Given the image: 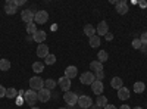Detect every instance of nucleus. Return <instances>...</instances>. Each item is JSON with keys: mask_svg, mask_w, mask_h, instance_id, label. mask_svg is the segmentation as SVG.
<instances>
[{"mask_svg": "<svg viewBox=\"0 0 147 109\" xmlns=\"http://www.w3.org/2000/svg\"><path fill=\"white\" fill-rule=\"evenodd\" d=\"M30 89L38 93L41 89H44V80H41L40 77H32L30 80Z\"/></svg>", "mask_w": 147, "mask_h": 109, "instance_id": "1", "label": "nucleus"}, {"mask_svg": "<svg viewBox=\"0 0 147 109\" xmlns=\"http://www.w3.org/2000/svg\"><path fill=\"white\" fill-rule=\"evenodd\" d=\"M24 99H25V102H27L30 106H34V105H35V102L38 100V93L30 89L28 91L24 93Z\"/></svg>", "mask_w": 147, "mask_h": 109, "instance_id": "2", "label": "nucleus"}, {"mask_svg": "<svg viewBox=\"0 0 147 109\" xmlns=\"http://www.w3.org/2000/svg\"><path fill=\"white\" fill-rule=\"evenodd\" d=\"M78 105L81 109H90L93 106V99L90 96H80L78 97Z\"/></svg>", "mask_w": 147, "mask_h": 109, "instance_id": "3", "label": "nucleus"}, {"mask_svg": "<svg viewBox=\"0 0 147 109\" xmlns=\"http://www.w3.org/2000/svg\"><path fill=\"white\" fill-rule=\"evenodd\" d=\"M63 100L66 102V105L74 106V105H77V103H78V96H77L75 93H72V91H65V94H63Z\"/></svg>", "mask_w": 147, "mask_h": 109, "instance_id": "4", "label": "nucleus"}, {"mask_svg": "<svg viewBox=\"0 0 147 109\" xmlns=\"http://www.w3.org/2000/svg\"><path fill=\"white\" fill-rule=\"evenodd\" d=\"M80 81L82 84H85V86H91V84L96 81V77L93 72H84V74L80 77Z\"/></svg>", "mask_w": 147, "mask_h": 109, "instance_id": "5", "label": "nucleus"}, {"mask_svg": "<svg viewBox=\"0 0 147 109\" xmlns=\"http://www.w3.org/2000/svg\"><path fill=\"white\" fill-rule=\"evenodd\" d=\"M49 19V14L46 10H38L35 12V16H34V22L35 24H46Z\"/></svg>", "mask_w": 147, "mask_h": 109, "instance_id": "6", "label": "nucleus"}, {"mask_svg": "<svg viewBox=\"0 0 147 109\" xmlns=\"http://www.w3.org/2000/svg\"><path fill=\"white\" fill-rule=\"evenodd\" d=\"M34 16H35V14H34L32 10H30V9H24V10L21 12V18H22V21H24V22H27V24L34 22Z\"/></svg>", "mask_w": 147, "mask_h": 109, "instance_id": "7", "label": "nucleus"}, {"mask_svg": "<svg viewBox=\"0 0 147 109\" xmlns=\"http://www.w3.org/2000/svg\"><path fill=\"white\" fill-rule=\"evenodd\" d=\"M18 9V3L15 2V0H7V2L5 3V12L7 15H13L15 12Z\"/></svg>", "mask_w": 147, "mask_h": 109, "instance_id": "8", "label": "nucleus"}, {"mask_svg": "<svg viewBox=\"0 0 147 109\" xmlns=\"http://www.w3.org/2000/svg\"><path fill=\"white\" fill-rule=\"evenodd\" d=\"M57 84L60 86V89H62L63 91H69V89H71V80H69V78H66L65 75L59 78Z\"/></svg>", "mask_w": 147, "mask_h": 109, "instance_id": "9", "label": "nucleus"}, {"mask_svg": "<svg viewBox=\"0 0 147 109\" xmlns=\"http://www.w3.org/2000/svg\"><path fill=\"white\" fill-rule=\"evenodd\" d=\"M116 12L119 15H125L127 12H128V5H127V2L125 0H121V2H116Z\"/></svg>", "mask_w": 147, "mask_h": 109, "instance_id": "10", "label": "nucleus"}, {"mask_svg": "<svg viewBox=\"0 0 147 109\" xmlns=\"http://www.w3.org/2000/svg\"><path fill=\"white\" fill-rule=\"evenodd\" d=\"M103 83L102 81H99V80H96L93 84H91V90H93V93L94 94H97V96H100L102 93H103Z\"/></svg>", "mask_w": 147, "mask_h": 109, "instance_id": "11", "label": "nucleus"}, {"mask_svg": "<svg viewBox=\"0 0 147 109\" xmlns=\"http://www.w3.org/2000/svg\"><path fill=\"white\" fill-rule=\"evenodd\" d=\"M38 100H40V102H43V103H46V102L50 100V90H47V89H41V90L38 91Z\"/></svg>", "mask_w": 147, "mask_h": 109, "instance_id": "12", "label": "nucleus"}, {"mask_svg": "<svg viewBox=\"0 0 147 109\" xmlns=\"http://www.w3.org/2000/svg\"><path fill=\"white\" fill-rule=\"evenodd\" d=\"M47 55H49V46L44 44V43L38 44V47H37V56L38 58H46Z\"/></svg>", "mask_w": 147, "mask_h": 109, "instance_id": "13", "label": "nucleus"}, {"mask_svg": "<svg viewBox=\"0 0 147 109\" xmlns=\"http://www.w3.org/2000/svg\"><path fill=\"white\" fill-rule=\"evenodd\" d=\"M77 75H78V69H77V66H68V68L65 69V77H66V78L74 80Z\"/></svg>", "mask_w": 147, "mask_h": 109, "instance_id": "14", "label": "nucleus"}, {"mask_svg": "<svg viewBox=\"0 0 147 109\" xmlns=\"http://www.w3.org/2000/svg\"><path fill=\"white\" fill-rule=\"evenodd\" d=\"M46 37H47V34H46V31L40 30V31H37V32H35V34L32 35V40L41 44V43H43V41L46 40Z\"/></svg>", "mask_w": 147, "mask_h": 109, "instance_id": "15", "label": "nucleus"}, {"mask_svg": "<svg viewBox=\"0 0 147 109\" xmlns=\"http://www.w3.org/2000/svg\"><path fill=\"white\" fill-rule=\"evenodd\" d=\"M90 69L93 71V74H97V72H102L103 71V64L99 62V60H93L90 64Z\"/></svg>", "mask_w": 147, "mask_h": 109, "instance_id": "16", "label": "nucleus"}, {"mask_svg": "<svg viewBox=\"0 0 147 109\" xmlns=\"http://www.w3.org/2000/svg\"><path fill=\"white\" fill-rule=\"evenodd\" d=\"M109 32V28H107V24L105 21H102L99 25H97V34H99V37L100 35H106Z\"/></svg>", "mask_w": 147, "mask_h": 109, "instance_id": "17", "label": "nucleus"}, {"mask_svg": "<svg viewBox=\"0 0 147 109\" xmlns=\"http://www.w3.org/2000/svg\"><path fill=\"white\" fill-rule=\"evenodd\" d=\"M118 97H119L121 100L129 99V90H128L127 87H121V89L118 90Z\"/></svg>", "mask_w": 147, "mask_h": 109, "instance_id": "18", "label": "nucleus"}, {"mask_svg": "<svg viewBox=\"0 0 147 109\" xmlns=\"http://www.w3.org/2000/svg\"><path fill=\"white\" fill-rule=\"evenodd\" d=\"M84 34L87 35V37H93V35H96V28L91 25V24H87V25L84 27Z\"/></svg>", "mask_w": 147, "mask_h": 109, "instance_id": "19", "label": "nucleus"}, {"mask_svg": "<svg viewBox=\"0 0 147 109\" xmlns=\"http://www.w3.org/2000/svg\"><path fill=\"white\" fill-rule=\"evenodd\" d=\"M110 86H112L113 89H116V90H119L121 87H124V86H122V80L119 77H113L112 81H110Z\"/></svg>", "mask_w": 147, "mask_h": 109, "instance_id": "20", "label": "nucleus"}, {"mask_svg": "<svg viewBox=\"0 0 147 109\" xmlns=\"http://www.w3.org/2000/svg\"><path fill=\"white\" fill-rule=\"evenodd\" d=\"M96 105L99 106V108H105V106H107L109 103H107V99L105 97V96H97V99H96Z\"/></svg>", "mask_w": 147, "mask_h": 109, "instance_id": "21", "label": "nucleus"}, {"mask_svg": "<svg viewBox=\"0 0 147 109\" xmlns=\"http://www.w3.org/2000/svg\"><path fill=\"white\" fill-rule=\"evenodd\" d=\"M144 89H146V86H144V83H143V81H137V83H134L132 90L136 91V93H143V91H144Z\"/></svg>", "mask_w": 147, "mask_h": 109, "instance_id": "22", "label": "nucleus"}, {"mask_svg": "<svg viewBox=\"0 0 147 109\" xmlns=\"http://www.w3.org/2000/svg\"><path fill=\"white\" fill-rule=\"evenodd\" d=\"M37 31H38V30H37V24H35V22L27 24V32H28L30 35H34Z\"/></svg>", "mask_w": 147, "mask_h": 109, "instance_id": "23", "label": "nucleus"}, {"mask_svg": "<svg viewBox=\"0 0 147 109\" xmlns=\"http://www.w3.org/2000/svg\"><path fill=\"white\" fill-rule=\"evenodd\" d=\"M32 71L37 72V74L43 72V71H44V64H41V62H34V64H32Z\"/></svg>", "mask_w": 147, "mask_h": 109, "instance_id": "24", "label": "nucleus"}, {"mask_svg": "<svg viewBox=\"0 0 147 109\" xmlns=\"http://www.w3.org/2000/svg\"><path fill=\"white\" fill-rule=\"evenodd\" d=\"M10 69V62L7 59H0V71H9Z\"/></svg>", "mask_w": 147, "mask_h": 109, "instance_id": "25", "label": "nucleus"}, {"mask_svg": "<svg viewBox=\"0 0 147 109\" xmlns=\"http://www.w3.org/2000/svg\"><path fill=\"white\" fill-rule=\"evenodd\" d=\"M56 81L55 80H52V78H49V80H46L44 81V89H47V90H52V89H55L56 87Z\"/></svg>", "mask_w": 147, "mask_h": 109, "instance_id": "26", "label": "nucleus"}, {"mask_svg": "<svg viewBox=\"0 0 147 109\" xmlns=\"http://www.w3.org/2000/svg\"><path fill=\"white\" fill-rule=\"evenodd\" d=\"M6 97H9V99H15V97H18V91H16L13 87L6 89Z\"/></svg>", "mask_w": 147, "mask_h": 109, "instance_id": "27", "label": "nucleus"}, {"mask_svg": "<svg viewBox=\"0 0 147 109\" xmlns=\"http://www.w3.org/2000/svg\"><path fill=\"white\" fill-rule=\"evenodd\" d=\"M97 59H99V62H106V60L109 59V55H107V52L106 50H100L99 52V55H97Z\"/></svg>", "mask_w": 147, "mask_h": 109, "instance_id": "28", "label": "nucleus"}, {"mask_svg": "<svg viewBox=\"0 0 147 109\" xmlns=\"http://www.w3.org/2000/svg\"><path fill=\"white\" fill-rule=\"evenodd\" d=\"M90 46L91 47H99L100 46V37L99 35H93V37L90 39Z\"/></svg>", "mask_w": 147, "mask_h": 109, "instance_id": "29", "label": "nucleus"}, {"mask_svg": "<svg viewBox=\"0 0 147 109\" xmlns=\"http://www.w3.org/2000/svg\"><path fill=\"white\" fill-rule=\"evenodd\" d=\"M55 62H56V56H55V55H52V53H49V55L46 56L44 64H46V65H53Z\"/></svg>", "mask_w": 147, "mask_h": 109, "instance_id": "30", "label": "nucleus"}, {"mask_svg": "<svg viewBox=\"0 0 147 109\" xmlns=\"http://www.w3.org/2000/svg\"><path fill=\"white\" fill-rule=\"evenodd\" d=\"M141 46H143V43H141L140 39H134L132 40V47L134 49H141Z\"/></svg>", "mask_w": 147, "mask_h": 109, "instance_id": "31", "label": "nucleus"}, {"mask_svg": "<svg viewBox=\"0 0 147 109\" xmlns=\"http://www.w3.org/2000/svg\"><path fill=\"white\" fill-rule=\"evenodd\" d=\"M94 77H96V80L102 81V80H103V77H105V72H103V71H102V72H97V74H94Z\"/></svg>", "mask_w": 147, "mask_h": 109, "instance_id": "32", "label": "nucleus"}, {"mask_svg": "<svg viewBox=\"0 0 147 109\" xmlns=\"http://www.w3.org/2000/svg\"><path fill=\"white\" fill-rule=\"evenodd\" d=\"M140 40H141V43H143V44H147V31L141 34V37H140Z\"/></svg>", "mask_w": 147, "mask_h": 109, "instance_id": "33", "label": "nucleus"}, {"mask_svg": "<svg viewBox=\"0 0 147 109\" xmlns=\"http://www.w3.org/2000/svg\"><path fill=\"white\" fill-rule=\"evenodd\" d=\"M3 96H6V89L2 86V84H0V99H2Z\"/></svg>", "mask_w": 147, "mask_h": 109, "instance_id": "34", "label": "nucleus"}, {"mask_svg": "<svg viewBox=\"0 0 147 109\" xmlns=\"http://www.w3.org/2000/svg\"><path fill=\"white\" fill-rule=\"evenodd\" d=\"M105 39H106V40L109 41V40H112V39H113V35H112V34H110V32H107V34L105 35Z\"/></svg>", "mask_w": 147, "mask_h": 109, "instance_id": "35", "label": "nucleus"}, {"mask_svg": "<svg viewBox=\"0 0 147 109\" xmlns=\"http://www.w3.org/2000/svg\"><path fill=\"white\" fill-rule=\"evenodd\" d=\"M103 109H116V106H113V105H107V106H105Z\"/></svg>", "mask_w": 147, "mask_h": 109, "instance_id": "36", "label": "nucleus"}, {"mask_svg": "<svg viewBox=\"0 0 147 109\" xmlns=\"http://www.w3.org/2000/svg\"><path fill=\"white\" fill-rule=\"evenodd\" d=\"M119 109H131V108H129V105H122Z\"/></svg>", "mask_w": 147, "mask_h": 109, "instance_id": "37", "label": "nucleus"}, {"mask_svg": "<svg viewBox=\"0 0 147 109\" xmlns=\"http://www.w3.org/2000/svg\"><path fill=\"white\" fill-rule=\"evenodd\" d=\"M141 49H143V52L147 53V44H143V46H141Z\"/></svg>", "mask_w": 147, "mask_h": 109, "instance_id": "38", "label": "nucleus"}, {"mask_svg": "<svg viewBox=\"0 0 147 109\" xmlns=\"http://www.w3.org/2000/svg\"><path fill=\"white\" fill-rule=\"evenodd\" d=\"M140 6H141V7H146L147 3H146V2H140Z\"/></svg>", "mask_w": 147, "mask_h": 109, "instance_id": "39", "label": "nucleus"}, {"mask_svg": "<svg viewBox=\"0 0 147 109\" xmlns=\"http://www.w3.org/2000/svg\"><path fill=\"white\" fill-rule=\"evenodd\" d=\"M91 109H102V108H99L97 105H94V106H91Z\"/></svg>", "mask_w": 147, "mask_h": 109, "instance_id": "40", "label": "nucleus"}, {"mask_svg": "<svg viewBox=\"0 0 147 109\" xmlns=\"http://www.w3.org/2000/svg\"><path fill=\"white\" fill-rule=\"evenodd\" d=\"M134 109H143L141 106H136V108H134Z\"/></svg>", "mask_w": 147, "mask_h": 109, "instance_id": "41", "label": "nucleus"}, {"mask_svg": "<svg viewBox=\"0 0 147 109\" xmlns=\"http://www.w3.org/2000/svg\"><path fill=\"white\" fill-rule=\"evenodd\" d=\"M31 109H40V108H37V106H32V108H31Z\"/></svg>", "mask_w": 147, "mask_h": 109, "instance_id": "42", "label": "nucleus"}, {"mask_svg": "<svg viewBox=\"0 0 147 109\" xmlns=\"http://www.w3.org/2000/svg\"><path fill=\"white\" fill-rule=\"evenodd\" d=\"M60 109H65V108H60Z\"/></svg>", "mask_w": 147, "mask_h": 109, "instance_id": "43", "label": "nucleus"}]
</instances>
